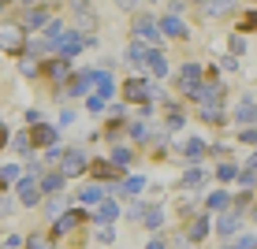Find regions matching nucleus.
<instances>
[{
	"mask_svg": "<svg viewBox=\"0 0 257 249\" xmlns=\"http://www.w3.org/2000/svg\"><path fill=\"white\" fill-rule=\"evenodd\" d=\"M86 164H90V160H86L82 149H64V156H60V175H64V179H75V175L86 171Z\"/></svg>",
	"mask_w": 257,
	"mask_h": 249,
	"instance_id": "nucleus-1",
	"label": "nucleus"
},
{
	"mask_svg": "<svg viewBox=\"0 0 257 249\" xmlns=\"http://www.w3.org/2000/svg\"><path fill=\"white\" fill-rule=\"evenodd\" d=\"M179 90L187 93V97H194V101L201 97V67L198 64H187V67L179 71Z\"/></svg>",
	"mask_w": 257,
	"mask_h": 249,
	"instance_id": "nucleus-2",
	"label": "nucleus"
},
{
	"mask_svg": "<svg viewBox=\"0 0 257 249\" xmlns=\"http://www.w3.org/2000/svg\"><path fill=\"white\" fill-rule=\"evenodd\" d=\"M82 45H86V38H82V34H78V30H64V38L56 41V49H52V56H60V60H71V56H75V52L82 49Z\"/></svg>",
	"mask_w": 257,
	"mask_h": 249,
	"instance_id": "nucleus-3",
	"label": "nucleus"
},
{
	"mask_svg": "<svg viewBox=\"0 0 257 249\" xmlns=\"http://www.w3.org/2000/svg\"><path fill=\"white\" fill-rule=\"evenodd\" d=\"M52 23V12H49V8H38V4H34V8H26V12H23V34L26 30H41V26H49Z\"/></svg>",
	"mask_w": 257,
	"mask_h": 249,
	"instance_id": "nucleus-4",
	"label": "nucleus"
},
{
	"mask_svg": "<svg viewBox=\"0 0 257 249\" xmlns=\"http://www.w3.org/2000/svg\"><path fill=\"white\" fill-rule=\"evenodd\" d=\"M0 49L23 52V26H0Z\"/></svg>",
	"mask_w": 257,
	"mask_h": 249,
	"instance_id": "nucleus-5",
	"label": "nucleus"
},
{
	"mask_svg": "<svg viewBox=\"0 0 257 249\" xmlns=\"http://www.w3.org/2000/svg\"><path fill=\"white\" fill-rule=\"evenodd\" d=\"M38 197H41V186L30 179V175H23L19 179V201H23V208H30V204H38Z\"/></svg>",
	"mask_w": 257,
	"mask_h": 249,
	"instance_id": "nucleus-6",
	"label": "nucleus"
},
{
	"mask_svg": "<svg viewBox=\"0 0 257 249\" xmlns=\"http://www.w3.org/2000/svg\"><path fill=\"white\" fill-rule=\"evenodd\" d=\"M30 145H56V127H49V123H34L30 130Z\"/></svg>",
	"mask_w": 257,
	"mask_h": 249,
	"instance_id": "nucleus-7",
	"label": "nucleus"
},
{
	"mask_svg": "<svg viewBox=\"0 0 257 249\" xmlns=\"http://www.w3.org/2000/svg\"><path fill=\"white\" fill-rule=\"evenodd\" d=\"M123 97H127V101H146V97H149V82H146V78H131L127 90H123Z\"/></svg>",
	"mask_w": 257,
	"mask_h": 249,
	"instance_id": "nucleus-8",
	"label": "nucleus"
},
{
	"mask_svg": "<svg viewBox=\"0 0 257 249\" xmlns=\"http://www.w3.org/2000/svg\"><path fill=\"white\" fill-rule=\"evenodd\" d=\"M253 119H257L253 97H242V101H238V108H235V123H253Z\"/></svg>",
	"mask_w": 257,
	"mask_h": 249,
	"instance_id": "nucleus-9",
	"label": "nucleus"
},
{
	"mask_svg": "<svg viewBox=\"0 0 257 249\" xmlns=\"http://www.w3.org/2000/svg\"><path fill=\"white\" fill-rule=\"evenodd\" d=\"M78 223H82V212H67V216H60L56 227H52V238H56V234H67V230H75Z\"/></svg>",
	"mask_w": 257,
	"mask_h": 249,
	"instance_id": "nucleus-10",
	"label": "nucleus"
},
{
	"mask_svg": "<svg viewBox=\"0 0 257 249\" xmlns=\"http://www.w3.org/2000/svg\"><path fill=\"white\" fill-rule=\"evenodd\" d=\"M116 216H119V204H116V201H101V208H97V223L108 227Z\"/></svg>",
	"mask_w": 257,
	"mask_h": 249,
	"instance_id": "nucleus-11",
	"label": "nucleus"
},
{
	"mask_svg": "<svg viewBox=\"0 0 257 249\" xmlns=\"http://www.w3.org/2000/svg\"><path fill=\"white\" fill-rule=\"evenodd\" d=\"M90 86H93V71H82V75L71 78V93H75V97H82L86 90H90Z\"/></svg>",
	"mask_w": 257,
	"mask_h": 249,
	"instance_id": "nucleus-12",
	"label": "nucleus"
},
{
	"mask_svg": "<svg viewBox=\"0 0 257 249\" xmlns=\"http://www.w3.org/2000/svg\"><path fill=\"white\" fill-rule=\"evenodd\" d=\"M93 86L101 90V101H104V97H112V86H116V82H112L108 71H93Z\"/></svg>",
	"mask_w": 257,
	"mask_h": 249,
	"instance_id": "nucleus-13",
	"label": "nucleus"
},
{
	"mask_svg": "<svg viewBox=\"0 0 257 249\" xmlns=\"http://www.w3.org/2000/svg\"><path fill=\"white\" fill-rule=\"evenodd\" d=\"M161 34H168V38H183L187 26H183L179 19H172V15H164V19H161Z\"/></svg>",
	"mask_w": 257,
	"mask_h": 249,
	"instance_id": "nucleus-14",
	"label": "nucleus"
},
{
	"mask_svg": "<svg viewBox=\"0 0 257 249\" xmlns=\"http://www.w3.org/2000/svg\"><path fill=\"white\" fill-rule=\"evenodd\" d=\"M49 78H52V82H67V78H71V71H67V60H52V64H49Z\"/></svg>",
	"mask_w": 257,
	"mask_h": 249,
	"instance_id": "nucleus-15",
	"label": "nucleus"
},
{
	"mask_svg": "<svg viewBox=\"0 0 257 249\" xmlns=\"http://www.w3.org/2000/svg\"><path fill=\"white\" fill-rule=\"evenodd\" d=\"M64 190V175H45V179H41V193H52V197H56V193Z\"/></svg>",
	"mask_w": 257,
	"mask_h": 249,
	"instance_id": "nucleus-16",
	"label": "nucleus"
},
{
	"mask_svg": "<svg viewBox=\"0 0 257 249\" xmlns=\"http://www.w3.org/2000/svg\"><path fill=\"white\" fill-rule=\"evenodd\" d=\"M205 149H209V141H201V138H190L187 145H183V153H187L190 160H201V156H205Z\"/></svg>",
	"mask_w": 257,
	"mask_h": 249,
	"instance_id": "nucleus-17",
	"label": "nucleus"
},
{
	"mask_svg": "<svg viewBox=\"0 0 257 249\" xmlns=\"http://www.w3.org/2000/svg\"><path fill=\"white\" fill-rule=\"evenodd\" d=\"M93 179H119V167H112L108 160H101V164H93Z\"/></svg>",
	"mask_w": 257,
	"mask_h": 249,
	"instance_id": "nucleus-18",
	"label": "nucleus"
},
{
	"mask_svg": "<svg viewBox=\"0 0 257 249\" xmlns=\"http://www.w3.org/2000/svg\"><path fill=\"white\" fill-rule=\"evenodd\" d=\"M146 64H149V71H153V75H168V60H164L157 49H149V60H146Z\"/></svg>",
	"mask_w": 257,
	"mask_h": 249,
	"instance_id": "nucleus-19",
	"label": "nucleus"
},
{
	"mask_svg": "<svg viewBox=\"0 0 257 249\" xmlns=\"http://www.w3.org/2000/svg\"><path fill=\"white\" fill-rule=\"evenodd\" d=\"M135 38H149V41H157V26H153V19H138V23H135Z\"/></svg>",
	"mask_w": 257,
	"mask_h": 249,
	"instance_id": "nucleus-20",
	"label": "nucleus"
},
{
	"mask_svg": "<svg viewBox=\"0 0 257 249\" xmlns=\"http://www.w3.org/2000/svg\"><path fill=\"white\" fill-rule=\"evenodd\" d=\"M161 219H164V212L157 208V204H153V208H146V212H142V223H146L149 230H157V227H161Z\"/></svg>",
	"mask_w": 257,
	"mask_h": 249,
	"instance_id": "nucleus-21",
	"label": "nucleus"
},
{
	"mask_svg": "<svg viewBox=\"0 0 257 249\" xmlns=\"http://www.w3.org/2000/svg\"><path fill=\"white\" fill-rule=\"evenodd\" d=\"M205 234H209V219L201 216V219H194V223H190V238H194V242H201Z\"/></svg>",
	"mask_w": 257,
	"mask_h": 249,
	"instance_id": "nucleus-22",
	"label": "nucleus"
},
{
	"mask_svg": "<svg viewBox=\"0 0 257 249\" xmlns=\"http://www.w3.org/2000/svg\"><path fill=\"white\" fill-rule=\"evenodd\" d=\"M201 119H205V123H220V119H224L220 104H201Z\"/></svg>",
	"mask_w": 257,
	"mask_h": 249,
	"instance_id": "nucleus-23",
	"label": "nucleus"
},
{
	"mask_svg": "<svg viewBox=\"0 0 257 249\" xmlns=\"http://www.w3.org/2000/svg\"><path fill=\"white\" fill-rule=\"evenodd\" d=\"M216 179H220V182H235V179H238V167H235V164H220V167H216Z\"/></svg>",
	"mask_w": 257,
	"mask_h": 249,
	"instance_id": "nucleus-24",
	"label": "nucleus"
},
{
	"mask_svg": "<svg viewBox=\"0 0 257 249\" xmlns=\"http://www.w3.org/2000/svg\"><path fill=\"white\" fill-rule=\"evenodd\" d=\"M26 249H52V238L49 234H30L26 238Z\"/></svg>",
	"mask_w": 257,
	"mask_h": 249,
	"instance_id": "nucleus-25",
	"label": "nucleus"
},
{
	"mask_svg": "<svg viewBox=\"0 0 257 249\" xmlns=\"http://www.w3.org/2000/svg\"><path fill=\"white\" fill-rule=\"evenodd\" d=\"M78 201H86V204L101 201V186H82V190H78Z\"/></svg>",
	"mask_w": 257,
	"mask_h": 249,
	"instance_id": "nucleus-26",
	"label": "nucleus"
},
{
	"mask_svg": "<svg viewBox=\"0 0 257 249\" xmlns=\"http://www.w3.org/2000/svg\"><path fill=\"white\" fill-rule=\"evenodd\" d=\"M127 60H131V64H146V60H149V49L131 45V49H127Z\"/></svg>",
	"mask_w": 257,
	"mask_h": 249,
	"instance_id": "nucleus-27",
	"label": "nucleus"
},
{
	"mask_svg": "<svg viewBox=\"0 0 257 249\" xmlns=\"http://www.w3.org/2000/svg\"><path fill=\"white\" fill-rule=\"evenodd\" d=\"M0 182H4V186H12V182H19V167H15V164H8V167H0Z\"/></svg>",
	"mask_w": 257,
	"mask_h": 249,
	"instance_id": "nucleus-28",
	"label": "nucleus"
},
{
	"mask_svg": "<svg viewBox=\"0 0 257 249\" xmlns=\"http://www.w3.org/2000/svg\"><path fill=\"white\" fill-rule=\"evenodd\" d=\"M235 227H238V216H220V234L231 238V234H235Z\"/></svg>",
	"mask_w": 257,
	"mask_h": 249,
	"instance_id": "nucleus-29",
	"label": "nucleus"
},
{
	"mask_svg": "<svg viewBox=\"0 0 257 249\" xmlns=\"http://www.w3.org/2000/svg\"><path fill=\"white\" fill-rule=\"evenodd\" d=\"M64 204H67L64 197H52V201L45 204V212H49V219H60V212H64Z\"/></svg>",
	"mask_w": 257,
	"mask_h": 249,
	"instance_id": "nucleus-30",
	"label": "nucleus"
},
{
	"mask_svg": "<svg viewBox=\"0 0 257 249\" xmlns=\"http://www.w3.org/2000/svg\"><path fill=\"white\" fill-rule=\"evenodd\" d=\"M183 182H187V186H201V182H205V171H201V167H190Z\"/></svg>",
	"mask_w": 257,
	"mask_h": 249,
	"instance_id": "nucleus-31",
	"label": "nucleus"
},
{
	"mask_svg": "<svg viewBox=\"0 0 257 249\" xmlns=\"http://www.w3.org/2000/svg\"><path fill=\"white\" fill-rule=\"evenodd\" d=\"M183 127V112L179 108H168V130H179Z\"/></svg>",
	"mask_w": 257,
	"mask_h": 249,
	"instance_id": "nucleus-32",
	"label": "nucleus"
},
{
	"mask_svg": "<svg viewBox=\"0 0 257 249\" xmlns=\"http://www.w3.org/2000/svg\"><path fill=\"white\" fill-rule=\"evenodd\" d=\"M30 149H34V145H30V134H15V153H23V156H26Z\"/></svg>",
	"mask_w": 257,
	"mask_h": 249,
	"instance_id": "nucleus-33",
	"label": "nucleus"
},
{
	"mask_svg": "<svg viewBox=\"0 0 257 249\" xmlns=\"http://www.w3.org/2000/svg\"><path fill=\"white\" fill-rule=\"evenodd\" d=\"M131 160V149H116V153H112V167H123Z\"/></svg>",
	"mask_w": 257,
	"mask_h": 249,
	"instance_id": "nucleus-34",
	"label": "nucleus"
},
{
	"mask_svg": "<svg viewBox=\"0 0 257 249\" xmlns=\"http://www.w3.org/2000/svg\"><path fill=\"white\" fill-rule=\"evenodd\" d=\"M142 186H146V179H142V175H135V179H127V182H123V190H127V193H138Z\"/></svg>",
	"mask_w": 257,
	"mask_h": 249,
	"instance_id": "nucleus-35",
	"label": "nucleus"
},
{
	"mask_svg": "<svg viewBox=\"0 0 257 249\" xmlns=\"http://www.w3.org/2000/svg\"><path fill=\"white\" fill-rule=\"evenodd\" d=\"M209 208H227V193H224V190L212 193V197H209Z\"/></svg>",
	"mask_w": 257,
	"mask_h": 249,
	"instance_id": "nucleus-36",
	"label": "nucleus"
},
{
	"mask_svg": "<svg viewBox=\"0 0 257 249\" xmlns=\"http://www.w3.org/2000/svg\"><path fill=\"white\" fill-rule=\"evenodd\" d=\"M253 245H257V242H253V238H250V234H246V238H238V242H235L231 249H253Z\"/></svg>",
	"mask_w": 257,
	"mask_h": 249,
	"instance_id": "nucleus-37",
	"label": "nucleus"
},
{
	"mask_svg": "<svg viewBox=\"0 0 257 249\" xmlns=\"http://www.w3.org/2000/svg\"><path fill=\"white\" fill-rule=\"evenodd\" d=\"M86 108H90V112H101L104 101H101V97H90V101H86Z\"/></svg>",
	"mask_w": 257,
	"mask_h": 249,
	"instance_id": "nucleus-38",
	"label": "nucleus"
},
{
	"mask_svg": "<svg viewBox=\"0 0 257 249\" xmlns=\"http://www.w3.org/2000/svg\"><path fill=\"white\" fill-rule=\"evenodd\" d=\"M97 238H101V242H112L116 234H112V227H101V230H97Z\"/></svg>",
	"mask_w": 257,
	"mask_h": 249,
	"instance_id": "nucleus-39",
	"label": "nucleus"
},
{
	"mask_svg": "<svg viewBox=\"0 0 257 249\" xmlns=\"http://www.w3.org/2000/svg\"><path fill=\"white\" fill-rule=\"evenodd\" d=\"M242 30H257V15H250V19H242Z\"/></svg>",
	"mask_w": 257,
	"mask_h": 249,
	"instance_id": "nucleus-40",
	"label": "nucleus"
},
{
	"mask_svg": "<svg viewBox=\"0 0 257 249\" xmlns=\"http://www.w3.org/2000/svg\"><path fill=\"white\" fill-rule=\"evenodd\" d=\"M246 171H257V153L250 156V164H246Z\"/></svg>",
	"mask_w": 257,
	"mask_h": 249,
	"instance_id": "nucleus-41",
	"label": "nucleus"
},
{
	"mask_svg": "<svg viewBox=\"0 0 257 249\" xmlns=\"http://www.w3.org/2000/svg\"><path fill=\"white\" fill-rule=\"evenodd\" d=\"M146 249H164V242H161V238H153V242H149Z\"/></svg>",
	"mask_w": 257,
	"mask_h": 249,
	"instance_id": "nucleus-42",
	"label": "nucleus"
},
{
	"mask_svg": "<svg viewBox=\"0 0 257 249\" xmlns=\"http://www.w3.org/2000/svg\"><path fill=\"white\" fill-rule=\"evenodd\" d=\"M0 141H4V127H0Z\"/></svg>",
	"mask_w": 257,
	"mask_h": 249,
	"instance_id": "nucleus-43",
	"label": "nucleus"
},
{
	"mask_svg": "<svg viewBox=\"0 0 257 249\" xmlns=\"http://www.w3.org/2000/svg\"><path fill=\"white\" fill-rule=\"evenodd\" d=\"M224 249H231V242H227V245H224Z\"/></svg>",
	"mask_w": 257,
	"mask_h": 249,
	"instance_id": "nucleus-44",
	"label": "nucleus"
},
{
	"mask_svg": "<svg viewBox=\"0 0 257 249\" xmlns=\"http://www.w3.org/2000/svg\"><path fill=\"white\" fill-rule=\"evenodd\" d=\"M253 249H257V245H253Z\"/></svg>",
	"mask_w": 257,
	"mask_h": 249,
	"instance_id": "nucleus-45",
	"label": "nucleus"
}]
</instances>
